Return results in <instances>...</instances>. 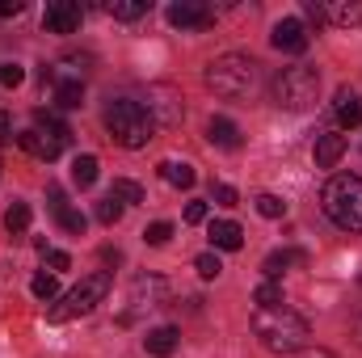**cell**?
Segmentation results:
<instances>
[{"label": "cell", "instance_id": "277c9868", "mask_svg": "<svg viewBox=\"0 0 362 358\" xmlns=\"http://www.w3.org/2000/svg\"><path fill=\"white\" fill-rule=\"evenodd\" d=\"M320 207L341 232H362V178H354V173L329 178L320 190Z\"/></svg>", "mask_w": 362, "mask_h": 358}, {"label": "cell", "instance_id": "9a60e30c", "mask_svg": "<svg viewBox=\"0 0 362 358\" xmlns=\"http://www.w3.org/2000/svg\"><path fill=\"white\" fill-rule=\"evenodd\" d=\"M177 346H181V329L177 325H156V329H148V337H144V350L156 354V358H169Z\"/></svg>", "mask_w": 362, "mask_h": 358}, {"label": "cell", "instance_id": "4fadbf2b", "mask_svg": "<svg viewBox=\"0 0 362 358\" xmlns=\"http://www.w3.org/2000/svg\"><path fill=\"white\" fill-rule=\"evenodd\" d=\"M169 295V282L165 278H135L131 282V304L135 308H160Z\"/></svg>", "mask_w": 362, "mask_h": 358}, {"label": "cell", "instance_id": "7c38bea8", "mask_svg": "<svg viewBox=\"0 0 362 358\" xmlns=\"http://www.w3.org/2000/svg\"><path fill=\"white\" fill-rule=\"evenodd\" d=\"M17 148H21V152H30V156H38V161H47V165H51V161H59V152H64V144H55L51 135H42V131H34V127L17 135Z\"/></svg>", "mask_w": 362, "mask_h": 358}, {"label": "cell", "instance_id": "30bf717a", "mask_svg": "<svg viewBox=\"0 0 362 358\" xmlns=\"http://www.w3.org/2000/svg\"><path fill=\"white\" fill-rule=\"evenodd\" d=\"M42 25L51 34H76L81 30V4L76 0H51L42 13Z\"/></svg>", "mask_w": 362, "mask_h": 358}, {"label": "cell", "instance_id": "603a6c76", "mask_svg": "<svg viewBox=\"0 0 362 358\" xmlns=\"http://www.w3.org/2000/svg\"><path fill=\"white\" fill-rule=\"evenodd\" d=\"M105 13H110V17H118V21H135V17H144V13H148V0H110V4H105Z\"/></svg>", "mask_w": 362, "mask_h": 358}, {"label": "cell", "instance_id": "5b68a950", "mask_svg": "<svg viewBox=\"0 0 362 358\" xmlns=\"http://www.w3.org/2000/svg\"><path fill=\"white\" fill-rule=\"evenodd\" d=\"M316 97H320V72L308 64L282 68L274 76V101L282 110H308V105H316Z\"/></svg>", "mask_w": 362, "mask_h": 358}, {"label": "cell", "instance_id": "ba28073f", "mask_svg": "<svg viewBox=\"0 0 362 358\" xmlns=\"http://www.w3.org/2000/svg\"><path fill=\"white\" fill-rule=\"evenodd\" d=\"M148 114H152L156 127H177L185 110H181L177 93L169 89V85H156V89H148Z\"/></svg>", "mask_w": 362, "mask_h": 358}, {"label": "cell", "instance_id": "74e56055", "mask_svg": "<svg viewBox=\"0 0 362 358\" xmlns=\"http://www.w3.org/2000/svg\"><path fill=\"white\" fill-rule=\"evenodd\" d=\"M21 8H25L21 0H0V21H4V17H17Z\"/></svg>", "mask_w": 362, "mask_h": 358}, {"label": "cell", "instance_id": "44dd1931", "mask_svg": "<svg viewBox=\"0 0 362 358\" xmlns=\"http://www.w3.org/2000/svg\"><path fill=\"white\" fill-rule=\"evenodd\" d=\"M55 105H59V110H76V105H85V81H81V76L55 81Z\"/></svg>", "mask_w": 362, "mask_h": 358}, {"label": "cell", "instance_id": "3957f363", "mask_svg": "<svg viewBox=\"0 0 362 358\" xmlns=\"http://www.w3.org/2000/svg\"><path fill=\"white\" fill-rule=\"evenodd\" d=\"M257 81H262V64L249 59V55H219V59L206 64V85L219 97H228V101L253 97Z\"/></svg>", "mask_w": 362, "mask_h": 358}, {"label": "cell", "instance_id": "ffe728a7", "mask_svg": "<svg viewBox=\"0 0 362 358\" xmlns=\"http://www.w3.org/2000/svg\"><path fill=\"white\" fill-rule=\"evenodd\" d=\"M34 131L51 135V139H55V144H64V148H68V139H72V127H68L59 114H51V110H34Z\"/></svg>", "mask_w": 362, "mask_h": 358}, {"label": "cell", "instance_id": "1f68e13d", "mask_svg": "<svg viewBox=\"0 0 362 358\" xmlns=\"http://www.w3.org/2000/svg\"><path fill=\"white\" fill-rule=\"evenodd\" d=\"M194 270L211 282V278H219V274H223V262H219V253H198V258H194Z\"/></svg>", "mask_w": 362, "mask_h": 358}, {"label": "cell", "instance_id": "4dcf8cb0", "mask_svg": "<svg viewBox=\"0 0 362 358\" xmlns=\"http://www.w3.org/2000/svg\"><path fill=\"white\" fill-rule=\"evenodd\" d=\"M257 215H266V219H282V215H286V202H282L278 194H257Z\"/></svg>", "mask_w": 362, "mask_h": 358}, {"label": "cell", "instance_id": "83f0119b", "mask_svg": "<svg viewBox=\"0 0 362 358\" xmlns=\"http://www.w3.org/2000/svg\"><path fill=\"white\" fill-rule=\"evenodd\" d=\"M55 219H59V228H64V232H72V236H85V224H89V219H85L81 211H72V207H59V211H55Z\"/></svg>", "mask_w": 362, "mask_h": 358}, {"label": "cell", "instance_id": "7a4b0ae2", "mask_svg": "<svg viewBox=\"0 0 362 358\" xmlns=\"http://www.w3.org/2000/svg\"><path fill=\"white\" fill-rule=\"evenodd\" d=\"M101 122H105L110 139L122 144V148H131V152H135V148H148V139L156 135V122H152L148 105L135 101V97H114V101L105 105Z\"/></svg>", "mask_w": 362, "mask_h": 358}, {"label": "cell", "instance_id": "8992f818", "mask_svg": "<svg viewBox=\"0 0 362 358\" xmlns=\"http://www.w3.org/2000/svg\"><path fill=\"white\" fill-rule=\"evenodd\" d=\"M105 295H110V274H101V270H97V274H89V278H81V287H72V291H68V295L47 312V321H51V325H64V321L89 316Z\"/></svg>", "mask_w": 362, "mask_h": 358}, {"label": "cell", "instance_id": "f1b7e54d", "mask_svg": "<svg viewBox=\"0 0 362 358\" xmlns=\"http://www.w3.org/2000/svg\"><path fill=\"white\" fill-rule=\"evenodd\" d=\"M30 291H34V299H42V304H51V299L59 295V282H55V274H34V282H30Z\"/></svg>", "mask_w": 362, "mask_h": 358}, {"label": "cell", "instance_id": "9c48e42d", "mask_svg": "<svg viewBox=\"0 0 362 358\" xmlns=\"http://www.w3.org/2000/svg\"><path fill=\"white\" fill-rule=\"evenodd\" d=\"M308 42H312V34H308V25H303L299 17H282V21L274 25V47H278L282 55H303Z\"/></svg>", "mask_w": 362, "mask_h": 358}, {"label": "cell", "instance_id": "d6986e66", "mask_svg": "<svg viewBox=\"0 0 362 358\" xmlns=\"http://www.w3.org/2000/svg\"><path fill=\"white\" fill-rule=\"evenodd\" d=\"M303 262H308V253H303V249H274L270 258L262 262V270H266V278L278 282V278L286 274V266H303Z\"/></svg>", "mask_w": 362, "mask_h": 358}, {"label": "cell", "instance_id": "ab89813d", "mask_svg": "<svg viewBox=\"0 0 362 358\" xmlns=\"http://www.w3.org/2000/svg\"><path fill=\"white\" fill-rule=\"evenodd\" d=\"M299 358H341V354H333V350H303Z\"/></svg>", "mask_w": 362, "mask_h": 358}, {"label": "cell", "instance_id": "7402d4cb", "mask_svg": "<svg viewBox=\"0 0 362 358\" xmlns=\"http://www.w3.org/2000/svg\"><path fill=\"white\" fill-rule=\"evenodd\" d=\"M160 178L169 181V185H177V190H189L198 173H194V165H185V161H160Z\"/></svg>", "mask_w": 362, "mask_h": 358}, {"label": "cell", "instance_id": "d6a6232c", "mask_svg": "<svg viewBox=\"0 0 362 358\" xmlns=\"http://www.w3.org/2000/svg\"><path fill=\"white\" fill-rule=\"evenodd\" d=\"M144 241H148V245H156V249H160V245H169V241H173V224H169V219L152 224V228L144 232Z\"/></svg>", "mask_w": 362, "mask_h": 358}, {"label": "cell", "instance_id": "cb8c5ba5", "mask_svg": "<svg viewBox=\"0 0 362 358\" xmlns=\"http://www.w3.org/2000/svg\"><path fill=\"white\" fill-rule=\"evenodd\" d=\"M110 194H114L122 207H135V202H144V185H139V181H127V178L114 181V185H110Z\"/></svg>", "mask_w": 362, "mask_h": 358}, {"label": "cell", "instance_id": "f546056e", "mask_svg": "<svg viewBox=\"0 0 362 358\" xmlns=\"http://www.w3.org/2000/svg\"><path fill=\"white\" fill-rule=\"evenodd\" d=\"M122 211H127V207H122L114 194H105V198L97 202V219H101L105 228H110V224H118V219H122Z\"/></svg>", "mask_w": 362, "mask_h": 358}, {"label": "cell", "instance_id": "8fae6325", "mask_svg": "<svg viewBox=\"0 0 362 358\" xmlns=\"http://www.w3.org/2000/svg\"><path fill=\"white\" fill-rule=\"evenodd\" d=\"M169 21L177 30H206L215 21V13L202 0H177V4H169Z\"/></svg>", "mask_w": 362, "mask_h": 358}, {"label": "cell", "instance_id": "4316f807", "mask_svg": "<svg viewBox=\"0 0 362 358\" xmlns=\"http://www.w3.org/2000/svg\"><path fill=\"white\" fill-rule=\"evenodd\" d=\"M253 299H257V308H278V304H286V299H282V282L266 278V282L253 291Z\"/></svg>", "mask_w": 362, "mask_h": 358}, {"label": "cell", "instance_id": "5bb4252c", "mask_svg": "<svg viewBox=\"0 0 362 358\" xmlns=\"http://www.w3.org/2000/svg\"><path fill=\"white\" fill-rule=\"evenodd\" d=\"M312 156H316V165H320V169H333V165L346 156V135H337V131H320V135H316Z\"/></svg>", "mask_w": 362, "mask_h": 358}, {"label": "cell", "instance_id": "2e32d148", "mask_svg": "<svg viewBox=\"0 0 362 358\" xmlns=\"http://www.w3.org/2000/svg\"><path fill=\"white\" fill-rule=\"evenodd\" d=\"M206 139L215 144V148H223V152H236L245 139H240V127L232 122V118H211L206 122Z\"/></svg>", "mask_w": 362, "mask_h": 358}, {"label": "cell", "instance_id": "e575fe53", "mask_svg": "<svg viewBox=\"0 0 362 358\" xmlns=\"http://www.w3.org/2000/svg\"><path fill=\"white\" fill-rule=\"evenodd\" d=\"M211 202H219V207H236V190H232V185H223V181H219V185H215V190H211Z\"/></svg>", "mask_w": 362, "mask_h": 358}, {"label": "cell", "instance_id": "d590c367", "mask_svg": "<svg viewBox=\"0 0 362 358\" xmlns=\"http://www.w3.org/2000/svg\"><path fill=\"white\" fill-rule=\"evenodd\" d=\"M47 266H51V270H68V266H72V258H68L64 249H47Z\"/></svg>", "mask_w": 362, "mask_h": 358}, {"label": "cell", "instance_id": "52a82bcc", "mask_svg": "<svg viewBox=\"0 0 362 358\" xmlns=\"http://www.w3.org/2000/svg\"><path fill=\"white\" fill-rule=\"evenodd\" d=\"M303 13L316 21V25H337V30H350L362 21V0H308Z\"/></svg>", "mask_w": 362, "mask_h": 358}, {"label": "cell", "instance_id": "6da1fadb", "mask_svg": "<svg viewBox=\"0 0 362 358\" xmlns=\"http://www.w3.org/2000/svg\"><path fill=\"white\" fill-rule=\"evenodd\" d=\"M253 333L270 354H303L308 337H312V325L295 308L278 304V308H257L253 312Z\"/></svg>", "mask_w": 362, "mask_h": 358}, {"label": "cell", "instance_id": "f35d334b", "mask_svg": "<svg viewBox=\"0 0 362 358\" xmlns=\"http://www.w3.org/2000/svg\"><path fill=\"white\" fill-rule=\"evenodd\" d=\"M13 139V118H8V110H0V144H8Z\"/></svg>", "mask_w": 362, "mask_h": 358}, {"label": "cell", "instance_id": "e0dca14e", "mask_svg": "<svg viewBox=\"0 0 362 358\" xmlns=\"http://www.w3.org/2000/svg\"><path fill=\"white\" fill-rule=\"evenodd\" d=\"M211 245H215V249H223V253H236V249L245 245L240 224H232V219H215V224H211Z\"/></svg>", "mask_w": 362, "mask_h": 358}, {"label": "cell", "instance_id": "8d00e7d4", "mask_svg": "<svg viewBox=\"0 0 362 358\" xmlns=\"http://www.w3.org/2000/svg\"><path fill=\"white\" fill-rule=\"evenodd\" d=\"M202 219H206V202H198V198H194V202L185 207V224H202Z\"/></svg>", "mask_w": 362, "mask_h": 358}, {"label": "cell", "instance_id": "484cf974", "mask_svg": "<svg viewBox=\"0 0 362 358\" xmlns=\"http://www.w3.org/2000/svg\"><path fill=\"white\" fill-rule=\"evenodd\" d=\"M4 228H8V236H21V232L30 228V207H25V202H13L8 215H4Z\"/></svg>", "mask_w": 362, "mask_h": 358}, {"label": "cell", "instance_id": "836d02e7", "mask_svg": "<svg viewBox=\"0 0 362 358\" xmlns=\"http://www.w3.org/2000/svg\"><path fill=\"white\" fill-rule=\"evenodd\" d=\"M21 81H25V68L21 64H0V85L4 89H17Z\"/></svg>", "mask_w": 362, "mask_h": 358}, {"label": "cell", "instance_id": "d4e9b609", "mask_svg": "<svg viewBox=\"0 0 362 358\" xmlns=\"http://www.w3.org/2000/svg\"><path fill=\"white\" fill-rule=\"evenodd\" d=\"M72 181H76L81 190H89L93 181H97V156H76V161H72Z\"/></svg>", "mask_w": 362, "mask_h": 358}, {"label": "cell", "instance_id": "ac0fdd59", "mask_svg": "<svg viewBox=\"0 0 362 358\" xmlns=\"http://www.w3.org/2000/svg\"><path fill=\"white\" fill-rule=\"evenodd\" d=\"M333 114H337L341 127H362V97L354 89H341L337 101H333Z\"/></svg>", "mask_w": 362, "mask_h": 358}]
</instances>
